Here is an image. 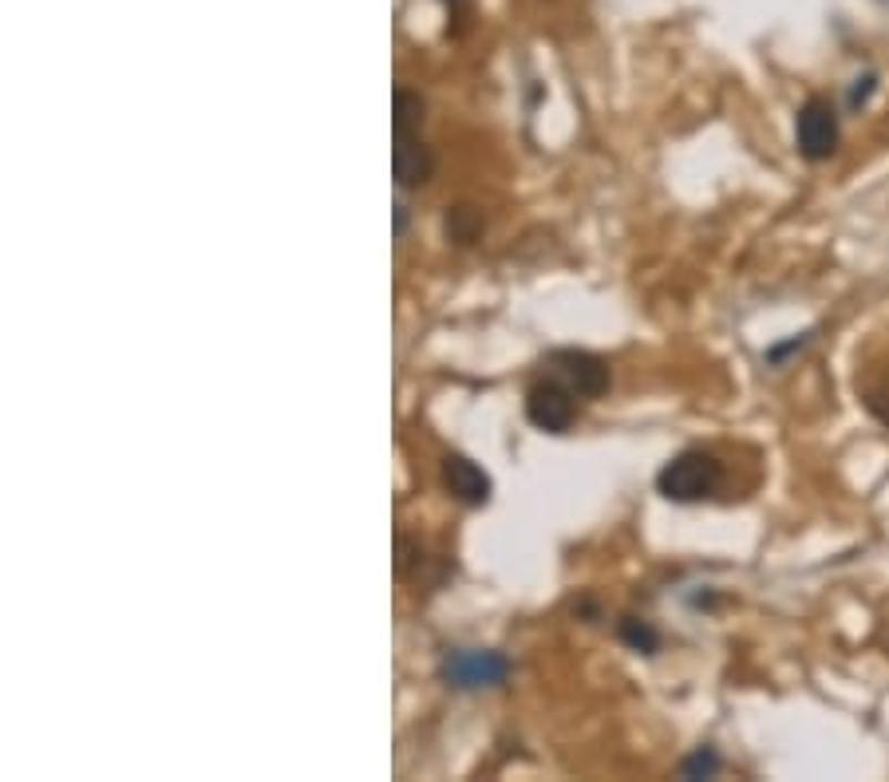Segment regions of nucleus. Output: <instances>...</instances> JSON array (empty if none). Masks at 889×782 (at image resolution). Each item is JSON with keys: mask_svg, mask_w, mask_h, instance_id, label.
<instances>
[{"mask_svg": "<svg viewBox=\"0 0 889 782\" xmlns=\"http://www.w3.org/2000/svg\"><path fill=\"white\" fill-rule=\"evenodd\" d=\"M724 483V467L708 450H684L676 459H668L656 475V490L668 502H704L712 498Z\"/></svg>", "mask_w": 889, "mask_h": 782, "instance_id": "nucleus-1", "label": "nucleus"}, {"mask_svg": "<svg viewBox=\"0 0 889 782\" xmlns=\"http://www.w3.org/2000/svg\"><path fill=\"white\" fill-rule=\"evenodd\" d=\"M510 672V660L490 648H451L439 664V680L459 692H474V688H494Z\"/></svg>", "mask_w": 889, "mask_h": 782, "instance_id": "nucleus-2", "label": "nucleus"}, {"mask_svg": "<svg viewBox=\"0 0 889 782\" xmlns=\"http://www.w3.org/2000/svg\"><path fill=\"white\" fill-rule=\"evenodd\" d=\"M545 372L562 379L578 399H597L609 387V364L593 352L581 348H558L545 356Z\"/></svg>", "mask_w": 889, "mask_h": 782, "instance_id": "nucleus-3", "label": "nucleus"}, {"mask_svg": "<svg viewBox=\"0 0 889 782\" xmlns=\"http://www.w3.org/2000/svg\"><path fill=\"white\" fill-rule=\"evenodd\" d=\"M527 419L534 423L538 431L565 435L573 427V419H578V396L562 379L545 376L542 384H534L527 392Z\"/></svg>", "mask_w": 889, "mask_h": 782, "instance_id": "nucleus-4", "label": "nucleus"}, {"mask_svg": "<svg viewBox=\"0 0 889 782\" xmlns=\"http://www.w3.org/2000/svg\"><path fill=\"white\" fill-rule=\"evenodd\" d=\"M795 143L807 162H822L838 151V111L830 100H807L795 123Z\"/></svg>", "mask_w": 889, "mask_h": 782, "instance_id": "nucleus-5", "label": "nucleus"}, {"mask_svg": "<svg viewBox=\"0 0 889 782\" xmlns=\"http://www.w3.org/2000/svg\"><path fill=\"white\" fill-rule=\"evenodd\" d=\"M443 486L451 490V498H459L463 506H487L494 495V483L490 475L467 455H447L443 459Z\"/></svg>", "mask_w": 889, "mask_h": 782, "instance_id": "nucleus-6", "label": "nucleus"}, {"mask_svg": "<svg viewBox=\"0 0 889 782\" xmlns=\"http://www.w3.org/2000/svg\"><path fill=\"white\" fill-rule=\"evenodd\" d=\"M391 171L403 190H419L431 182L436 174V154L419 135H396V159H391Z\"/></svg>", "mask_w": 889, "mask_h": 782, "instance_id": "nucleus-7", "label": "nucleus"}, {"mask_svg": "<svg viewBox=\"0 0 889 782\" xmlns=\"http://www.w3.org/2000/svg\"><path fill=\"white\" fill-rule=\"evenodd\" d=\"M479 234H482V214L474 206H454L451 214H447V237H451L454 245L479 242Z\"/></svg>", "mask_w": 889, "mask_h": 782, "instance_id": "nucleus-8", "label": "nucleus"}, {"mask_svg": "<svg viewBox=\"0 0 889 782\" xmlns=\"http://www.w3.org/2000/svg\"><path fill=\"white\" fill-rule=\"evenodd\" d=\"M423 126V100L419 91L400 88L396 91V135H419Z\"/></svg>", "mask_w": 889, "mask_h": 782, "instance_id": "nucleus-9", "label": "nucleus"}, {"mask_svg": "<svg viewBox=\"0 0 889 782\" xmlns=\"http://www.w3.org/2000/svg\"><path fill=\"white\" fill-rule=\"evenodd\" d=\"M617 637L625 640L633 652H645V657H653L656 648H661V632L653 629L648 621H641V617H625L617 629Z\"/></svg>", "mask_w": 889, "mask_h": 782, "instance_id": "nucleus-10", "label": "nucleus"}, {"mask_svg": "<svg viewBox=\"0 0 889 782\" xmlns=\"http://www.w3.org/2000/svg\"><path fill=\"white\" fill-rule=\"evenodd\" d=\"M681 774L684 779H712V774H719V755L712 747H699L696 755H688L681 763Z\"/></svg>", "mask_w": 889, "mask_h": 782, "instance_id": "nucleus-11", "label": "nucleus"}, {"mask_svg": "<svg viewBox=\"0 0 889 782\" xmlns=\"http://www.w3.org/2000/svg\"><path fill=\"white\" fill-rule=\"evenodd\" d=\"M866 407H870L881 423H889V376H881L878 384L866 387Z\"/></svg>", "mask_w": 889, "mask_h": 782, "instance_id": "nucleus-12", "label": "nucleus"}, {"mask_svg": "<svg viewBox=\"0 0 889 782\" xmlns=\"http://www.w3.org/2000/svg\"><path fill=\"white\" fill-rule=\"evenodd\" d=\"M862 88H854L850 91V108H858V103H866V95L873 91V75H866V80H858Z\"/></svg>", "mask_w": 889, "mask_h": 782, "instance_id": "nucleus-13", "label": "nucleus"}, {"mask_svg": "<svg viewBox=\"0 0 889 782\" xmlns=\"http://www.w3.org/2000/svg\"><path fill=\"white\" fill-rule=\"evenodd\" d=\"M403 225H408V206H396V234H403Z\"/></svg>", "mask_w": 889, "mask_h": 782, "instance_id": "nucleus-14", "label": "nucleus"}]
</instances>
